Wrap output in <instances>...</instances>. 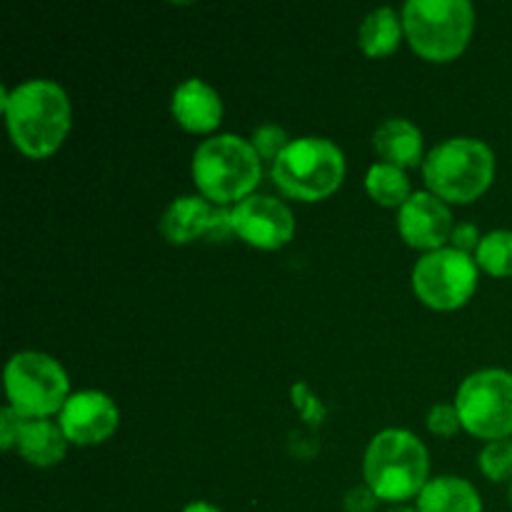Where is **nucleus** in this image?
I'll return each instance as SVG.
<instances>
[{
  "instance_id": "nucleus-22",
  "label": "nucleus",
  "mask_w": 512,
  "mask_h": 512,
  "mask_svg": "<svg viewBox=\"0 0 512 512\" xmlns=\"http://www.w3.org/2000/svg\"><path fill=\"white\" fill-rule=\"evenodd\" d=\"M288 143H290L288 135H285V130L278 128V125H260V128L253 133V148L258 150L260 158L273 160V163L275 158L283 153Z\"/></svg>"
},
{
  "instance_id": "nucleus-15",
  "label": "nucleus",
  "mask_w": 512,
  "mask_h": 512,
  "mask_svg": "<svg viewBox=\"0 0 512 512\" xmlns=\"http://www.w3.org/2000/svg\"><path fill=\"white\" fill-rule=\"evenodd\" d=\"M418 512H483V500L473 483L443 475L425 483L418 495Z\"/></svg>"
},
{
  "instance_id": "nucleus-6",
  "label": "nucleus",
  "mask_w": 512,
  "mask_h": 512,
  "mask_svg": "<svg viewBox=\"0 0 512 512\" xmlns=\"http://www.w3.org/2000/svg\"><path fill=\"white\" fill-rule=\"evenodd\" d=\"M345 175V155L333 140H290L273 163V180L285 195L298 200H320L335 193Z\"/></svg>"
},
{
  "instance_id": "nucleus-18",
  "label": "nucleus",
  "mask_w": 512,
  "mask_h": 512,
  "mask_svg": "<svg viewBox=\"0 0 512 512\" xmlns=\"http://www.w3.org/2000/svg\"><path fill=\"white\" fill-rule=\"evenodd\" d=\"M398 13L390 5H380L360 25V45L368 55H388L398 48L400 33H403Z\"/></svg>"
},
{
  "instance_id": "nucleus-23",
  "label": "nucleus",
  "mask_w": 512,
  "mask_h": 512,
  "mask_svg": "<svg viewBox=\"0 0 512 512\" xmlns=\"http://www.w3.org/2000/svg\"><path fill=\"white\" fill-rule=\"evenodd\" d=\"M460 413L455 405L440 403L428 413V428L438 435H453L460 428Z\"/></svg>"
},
{
  "instance_id": "nucleus-8",
  "label": "nucleus",
  "mask_w": 512,
  "mask_h": 512,
  "mask_svg": "<svg viewBox=\"0 0 512 512\" xmlns=\"http://www.w3.org/2000/svg\"><path fill=\"white\" fill-rule=\"evenodd\" d=\"M455 408L460 423L478 438L500 440L512 435V373L488 368L463 380Z\"/></svg>"
},
{
  "instance_id": "nucleus-2",
  "label": "nucleus",
  "mask_w": 512,
  "mask_h": 512,
  "mask_svg": "<svg viewBox=\"0 0 512 512\" xmlns=\"http://www.w3.org/2000/svg\"><path fill=\"white\" fill-rule=\"evenodd\" d=\"M428 450L413 433L388 428L375 435L365 453V483L378 495V500L400 503L428 483Z\"/></svg>"
},
{
  "instance_id": "nucleus-21",
  "label": "nucleus",
  "mask_w": 512,
  "mask_h": 512,
  "mask_svg": "<svg viewBox=\"0 0 512 512\" xmlns=\"http://www.w3.org/2000/svg\"><path fill=\"white\" fill-rule=\"evenodd\" d=\"M478 463L480 470H483L490 480H495V483H500V480H512V440H490V443L480 450Z\"/></svg>"
},
{
  "instance_id": "nucleus-1",
  "label": "nucleus",
  "mask_w": 512,
  "mask_h": 512,
  "mask_svg": "<svg viewBox=\"0 0 512 512\" xmlns=\"http://www.w3.org/2000/svg\"><path fill=\"white\" fill-rule=\"evenodd\" d=\"M3 110L13 143L33 158L55 153L70 130L68 93L55 80H25L18 88H3Z\"/></svg>"
},
{
  "instance_id": "nucleus-20",
  "label": "nucleus",
  "mask_w": 512,
  "mask_h": 512,
  "mask_svg": "<svg viewBox=\"0 0 512 512\" xmlns=\"http://www.w3.org/2000/svg\"><path fill=\"white\" fill-rule=\"evenodd\" d=\"M475 263L490 275H512V230H493L483 235Z\"/></svg>"
},
{
  "instance_id": "nucleus-14",
  "label": "nucleus",
  "mask_w": 512,
  "mask_h": 512,
  "mask_svg": "<svg viewBox=\"0 0 512 512\" xmlns=\"http://www.w3.org/2000/svg\"><path fill=\"white\" fill-rule=\"evenodd\" d=\"M173 115L188 130H213L223 115V103L213 85L188 78L173 93Z\"/></svg>"
},
{
  "instance_id": "nucleus-3",
  "label": "nucleus",
  "mask_w": 512,
  "mask_h": 512,
  "mask_svg": "<svg viewBox=\"0 0 512 512\" xmlns=\"http://www.w3.org/2000/svg\"><path fill=\"white\" fill-rule=\"evenodd\" d=\"M193 175L200 193L225 205L248 198L263 168L253 143L240 135L223 133L203 140L193 155Z\"/></svg>"
},
{
  "instance_id": "nucleus-4",
  "label": "nucleus",
  "mask_w": 512,
  "mask_h": 512,
  "mask_svg": "<svg viewBox=\"0 0 512 512\" xmlns=\"http://www.w3.org/2000/svg\"><path fill=\"white\" fill-rule=\"evenodd\" d=\"M495 155L478 138H450L435 145L423 160L430 193L453 203H470L493 183Z\"/></svg>"
},
{
  "instance_id": "nucleus-27",
  "label": "nucleus",
  "mask_w": 512,
  "mask_h": 512,
  "mask_svg": "<svg viewBox=\"0 0 512 512\" xmlns=\"http://www.w3.org/2000/svg\"><path fill=\"white\" fill-rule=\"evenodd\" d=\"M183 512H220V508H215V505L203 503V500H198V503H190L188 508H185Z\"/></svg>"
},
{
  "instance_id": "nucleus-5",
  "label": "nucleus",
  "mask_w": 512,
  "mask_h": 512,
  "mask_svg": "<svg viewBox=\"0 0 512 512\" xmlns=\"http://www.w3.org/2000/svg\"><path fill=\"white\" fill-rule=\"evenodd\" d=\"M475 10L470 0H408L403 28L410 45L428 60H453L468 45Z\"/></svg>"
},
{
  "instance_id": "nucleus-12",
  "label": "nucleus",
  "mask_w": 512,
  "mask_h": 512,
  "mask_svg": "<svg viewBox=\"0 0 512 512\" xmlns=\"http://www.w3.org/2000/svg\"><path fill=\"white\" fill-rule=\"evenodd\" d=\"M160 230L170 243H190L200 235L225 238L233 230V210L213 208L200 195H183L168 205Z\"/></svg>"
},
{
  "instance_id": "nucleus-11",
  "label": "nucleus",
  "mask_w": 512,
  "mask_h": 512,
  "mask_svg": "<svg viewBox=\"0 0 512 512\" xmlns=\"http://www.w3.org/2000/svg\"><path fill=\"white\" fill-rule=\"evenodd\" d=\"M60 428L70 443H103L118 428V408L100 390H83L65 400L60 410Z\"/></svg>"
},
{
  "instance_id": "nucleus-7",
  "label": "nucleus",
  "mask_w": 512,
  "mask_h": 512,
  "mask_svg": "<svg viewBox=\"0 0 512 512\" xmlns=\"http://www.w3.org/2000/svg\"><path fill=\"white\" fill-rule=\"evenodd\" d=\"M5 390L10 405L23 418H45L63 410L68 395V375L58 360L45 353L25 350L5 365Z\"/></svg>"
},
{
  "instance_id": "nucleus-28",
  "label": "nucleus",
  "mask_w": 512,
  "mask_h": 512,
  "mask_svg": "<svg viewBox=\"0 0 512 512\" xmlns=\"http://www.w3.org/2000/svg\"><path fill=\"white\" fill-rule=\"evenodd\" d=\"M388 512H418V510L408 508V505H395V508H390Z\"/></svg>"
},
{
  "instance_id": "nucleus-10",
  "label": "nucleus",
  "mask_w": 512,
  "mask_h": 512,
  "mask_svg": "<svg viewBox=\"0 0 512 512\" xmlns=\"http://www.w3.org/2000/svg\"><path fill=\"white\" fill-rule=\"evenodd\" d=\"M233 230L255 248H280L295 233L293 210L273 195H248L233 208Z\"/></svg>"
},
{
  "instance_id": "nucleus-17",
  "label": "nucleus",
  "mask_w": 512,
  "mask_h": 512,
  "mask_svg": "<svg viewBox=\"0 0 512 512\" xmlns=\"http://www.w3.org/2000/svg\"><path fill=\"white\" fill-rule=\"evenodd\" d=\"M375 150L390 165H418L423 155V133L405 118H390L375 130Z\"/></svg>"
},
{
  "instance_id": "nucleus-9",
  "label": "nucleus",
  "mask_w": 512,
  "mask_h": 512,
  "mask_svg": "<svg viewBox=\"0 0 512 512\" xmlns=\"http://www.w3.org/2000/svg\"><path fill=\"white\" fill-rule=\"evenodd\" d=\"M475 285H478V263L458 248L430 250L415 263L413 288L430 308H458L475 293Z\"/></svg>"
},
{
  "instance_id": "nucleus-26",
  "label": "nucleus",
  "mask_w": 512,
  "mask_h": 512,
  "mask_svg": "<svg viewBox=\"0 0 512 512\" xmlns=\"http://www.w3.org/2000/svg\"><path fill=\"white\" fill-rule=\"evenodd\" d=\"M450 240H453V248L468 253V250L478 248L480 240H483V238H480L478 228H475L473 223H460V225H455L453 233H450Z\"/></svg>"
},
{
  "instance_id": "nucleus-24",
  "label": "nucleus",
  "mask_w": 512,
  "mask_h": 512,
  "mask_svg": "<svg viewBox=\"0 0 512 512\" xmlns=\"http://www.w3.org/2000/svg\"><path fill=\"white\" fill-rule=\"evenodd\" d=\"M20 425H23V415H20L13 405L0 410V445H3L5 450H10L15 445V440H18V433H20Z\"/></svg>"
},
{
  "instance_id": "nucleus-25",
  "label": "nucleus",
  "mask_w": 512,
  "mask_h": 512,
  "mask_svg": "<svg viewBox=\"0 0 512 512\" xmlns=\"http://www.w3.org/2000/svg\"><path fill=\"white\" fill-rule=\"evenodd\" d=\"M375 505H378V495L368 485H355L345 495V512H373Z\"/></svg>"
},
{
  "instance_id": "nucleus-16",
  "label": "nucleus",
  "mask_w": 512,
  "mask_h": 512,
  "mask_svg": "<svg viewBox=\"0 0 512 512\" xmlns=\"http://www.w3.org/2000/svg\"><path fill=\"white\" fill-rule=\"evenodd\" d=\"M65 438L63 428L45 418H23L20 433L15 445H18L20 455L33 465H55L63 460L65 455Z\"/></svg>"
},
{
  "instance_id": "nucleus-19",
  "label": "nucleus",
  "mask_w": 512,
  "mask_h": 512,
  "mask_svg": "<svg viewBox=\"0 0 512 512\" xmlns=\"http://www.w3.org/2000/svg\"><path fill=\"white\" fill-rule=\"evenodd\" d=\"M365 188L383 205H403L413 195L405 170L390 163H375L365 175Z\"/></svg>"
},
{
  "instance_id": "nucleus-13",
  "label": "nucleus",
  "mask_w": 512,
  "mask_h": 512,
  "mask_svg": "<svg viewBox=\"0 0 512 512\" xmlns=\"http://www.w3.org/2000/svg\"><path fill=\"white\" fill-rule=\"evenodd\" d=\"M398 228L403 238L415 248L440 250V245L453 233V215L443 198L420 190L400 205Z\"/></svg>"
},
{
  "instance_id": "nucleus-29",
  "label": "nucleus",
  "mask_w": 512,
  "mask_h": 512,
  "mask_svg": "<svg viewBox=\"0 0 512 512\" xmlns=\"http://www.w3.org/2000/svg\"><path fill=\"white\" fill-rule=\"evenodd\" d=\"M510 503H512V483H510Z\"/></svg>"
}]
</instances>
